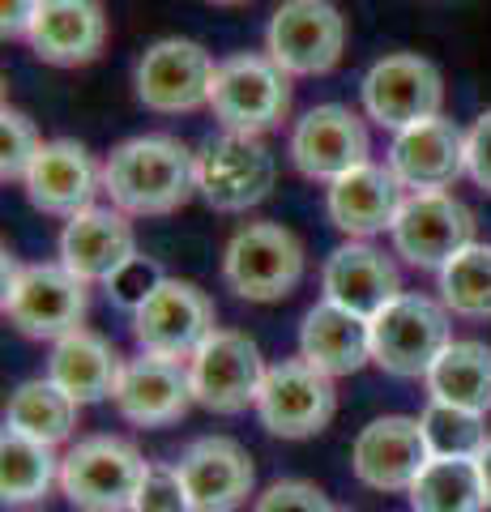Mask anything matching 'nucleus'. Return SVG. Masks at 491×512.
<instances>
[{
    "mask_svg": "<svg viewBox=\"0 0 491 512\" xmlns=\"http://www.w3.org/2000/svg\"><path fill=\"white\" fill-rule=\"evenodd\" d=\"M287 154L295 171L316 184H334L346 171L372 163L368 120L346 103H316L291 124Z\"/></svg>",
    "mask_w": 491,
    "mask_h": 512,
    "instance_id": "11",
    "label": "nucleus"
},
{
    "mask_svg": "<svg viewBox=\"0 0 491 512\" xmlns=\"http://www.w3.org/2000/svg\"><path fill=\"white\" fill-rule=\"evenodd\" d=\"M22 192L39 214L73 218V214L90 210L94 197L103 192V167H99V158L73 137L43 141L35 167H30L22 180Z\"/></svg>",
    "mask_w": 491,
    "mask_h": 512,
    "instance_id": "18",
    "label": "nucleus"
},
{
    "mask_svg": "<svg viewBox=\"0 0 491 512\" xmlns=\"http://www.w3.org/2000/svg\"><path fill=\"white\" fill-rule=\"evenodd\" d=\"M77 410L82 406H77L60 384H52L47 376H35V380H22L18 389L9 393L5 427L56 448L77 431Z\"/></svg>",
    "mask_w": 491,
    "mask_h": 512,
    "instance_id": "29",
    "label": "nucleus"
},
{
    "mask_svg": "<svg viewBox=\"0 0 491 512\" xmlns=\"http://www.w3.org/2000/svg\"><path fill=\"white\" fill-rule=\"evenodd\" d=\"M299 355L325 376H355L363 363H372V320L342 303H312L299 325Z\"/></svg>",
    "mask_w": 491,
    "mask_h": 512,
    "instance_id": "25",
    "label": "nucleus"
},
{
    "mask_svg": "<svg viewBox=\"0 0 491 512\" xmlns=\"http://www.w3.org/2000/svg\"><path fill=\"white\" fill-rule=\"evenodd\" d=\"M167 274H163V269H158L154 261H150V256H133V261L129 265H124V269H116V274H112V282H107V295H112V303H116V308H124V312H137L141 308V303H146L150 295H154V286L158 282H163Z\"/></svg>",
    "mask_w": 491,
    "mask_h": 512,
    "instance_id": "35",
    "label": "nucleus"
},
{
    "mask_svg": "<svg viewBox=\"0 0 491 512\" xmlns=\"http://www.w3.org/2000/svg\"><path fill=\"white\" fill-rule=\"evenodd\" d=\"M210 5H248V0H210Z\"/></svg>",
    "mask_w": 491,
    "mask_h": 512,
    "instance_id": "40",
    "label": "nucleus"
},
{
    "mask_svg": "<svg viewBox=\"0 0 491 512\" xmlns=\"http://www.w3.org/2000/svg\"><path fill=\"white\" fill-rule=\"evenodd\" d=\"M427 440L419 419L410 414H380L368 427H359L351 444V470L368 491H410V483L427 466Z\"/></svg>",
    "mask_w": 491,
    "mask_h": 512,
    "instance_id": "17",
    "label": "nucleus"
},
{
    "mask_svg": "<svg viewBox=\"0 0 491 512\" xmlns=\"http://www.w3.org/2000/svg\"><path fill=\"white\" fill-rule=\"evenodd\" d=\"M402 201L406 184L389 171V163H363L325 188V214L346 239H372L393 231Z\"/></svg>",
    "mask_w": 491,
    "mask_h": 512,
    "instance_id": "24",
    "label": "nucleus"
},
{
    "mask_svg": "<svg viewBox=\"0 0 491 512\" xmlns=\"http://www.w3.org/2000/svg\"><path fill=\"white\" fill-rule=\"evenodd\" d=\"M346 18L329 0H282L265 26V56L291 77H325L342 64Z\"/></svg>",
    "mask_w": 491,
    "mask_h": 512,
    "instance_id": "9",
    "label": "nucleus"
},
{
    "mask_svg": "<svg viewBox=\"0 0 491 512\" xmlns=\"http://www.w3.org/2000/svg\"><path fill=\"white\" fill-rule=\"evenodd\" d=\"M137 256V231L116 205H90V210L65 218L60 231V265L73 269L82 282L107 286L116 269Z\"/></svg>",
    "mask_w": 491,
    "mask_h": 512,
    "instance_id": "22",
    "label": "nucleus"
},
{
    "mask_svg": "<svg viewBox=\"0 0 491 512\" xmlns=\"http://www.w3.org/2000/svg\"><path fill=\"white\" fill-rule=\"evenodd\" d=\"M90 282H82L60 261L18 265L5 252V316L9 325L35 342H60L65 333L86 329Z\"/></svg>",
    "mask_w": 491,
    "mask_h": 512,
    "instance_id": "2",
    "label": "nucleus"
},
{
    "mask_svg": "<svg viewBox=\"0 0 491 512\" xmlns=\"http://www.w3.org/2000/svg\"><path fill=\"white\" fill-rule=\"evenodd\" d=\"M257 419L269 436L278 440H312L334 423L338 414V389L334 376L312 367L304 355L282 359L265 372L257 393Z\"/></svg>",
    "mask_w": 491,
    "mask_h": 512,
    "instance_id": "8",
    "label": "nucleus"
},
{
    "mask_svg": "<svg viewBox=\"0 0 491 512\" xmlns=\"http://www.w3.org/2000/svg\"><path fill=\"white\" fill-rule=\"evenodd\" d=\"M321 295L329 303H342L359 316L385 312L402 295V269L389 252H380L372 239H346L321 265Z\"/></svg>",
    "mask_w": 491,
    "mask_h": 512,
    "instance_id": "21",
    "label": "nucleus"
},
{
    "mask_svg": "<svg viewBox=\"0 0 491 512\" xmlns=\"http://www.w3.org/2000/svg\"><path fill=\"white\" fill-rule=\"evenodd\" d=\"M52 487H60L56 448L5 427V436H0V500H5V508H39L52 495Z\"/></svg>",
    "mask_w": 491,
    "mask_h": 512,
    "instance_id": "28",
    "label": "nucleus"
},
{
    "mask_svg": "<svg viewBox=\"0 0 491 512\" xmlns=\"http://www.w3.org/2000/svg\"><path fill=\"white\" fill-rule=\"evenodd\" d=\"M423 440L432 457H470L479 461V453L487 448V414H474L462 406H445V402H427V410L419 414Z\"/></svg>",
    "mask_w": 491,
    "mask_h": 512,
    "instance_id": "32",
    "label": "nucleus"
},
{
    "mask_svg": "<svg viewBox=\"0 0 491 512\" xmlns=\"http://www.w3.org/2000/svg\"><path fill=\"white\" fill-rule=\"evenodd\" d=\"M466 180L491 197V107L466 128Z\"/></svg>",
    "mask_w": 491,
    "mask_h": 512,
    "instance_id": "37",
    "label": "nucleus"
},
{
    "mask_svg": "<svg viewBox=\"0 0 491 512\" xmlns=\"http://www.w3.org/2000/svg\"><path fill=\"white\" fill-rule=\"evenodd\" d=\"M440 303L462 320H487L491 316V244H466L453 261L436 274Z\"/></svg>",
    "mask_w": 491,
    "mask_h": 512,
    "instance_id": "31",
    "label": "nucleus"
},
{
    "mask_svg": "<svg viewBox=\"0 0 491 512\" xmlns=\"http://www.w3.org/2000/svg\"><path fill=\"white\" fill-rule=\"evenodd\" d=\"M265 372L269 367L261 359V346L240 329H214L188 359L193 397L210 414H244L248 406H257Z\"/></svg>",
    "mask_w": 491,
    "mask_h": 512,
    "instance_id": "14",
    "label": "nucleus"
},
{
    "mask_svg": "<svg viewBox=\"0 0 491 512\" xmlns=\"http://www.w3.org/2000/svg\"><path fill=\"white\" fill-rule=\"evenodd\" d=\"M427 402L462 406L474 414H491V346L474 338H453L427 367Z\"/></svg>",
    "mask_w": 491,
    "mask_h": 512,
    "instance_id": "27",
    "label": "nucleus"
},
{
    "mask_svg": "<svg viewBox=\"0 0 491 512\" xmlns=\"http://www.w3.org/2000/svg\"><path fill=\"white\" fill-rule=\"evenodd\" d=\"M308 274V252L282 222H248L223 248V278L248 303H282Z\"/></svg>",
    "mask_w": 491,
    "mask_h": 512,
    "instance_id": "5",
    "label": "nucleus"
},
{
    "mask_svg": "<svg viewBox=\"0 0 491 512\" xmlns=\"http://www.w3.org/2000/svg\"><path fill=\"white\" fill-rule=\"evenodd\" d=\"M334 512H359V508H334Z\"/></svg>",
    "mask_w": 491,
    "mask_h": 512,
    "instance_id": "41",
    "label": "nucleus"
},
{
    "mask_svg": "<svg viewBox=\"0 0 491 512\" xmlns=\"http://www.w3.org/2000/svg\"><path fill=\"white\" fill-rule=\"evenodd\" d=\"M120 372H124V355L94 329L65 333L60 342H52V355H47V380L60 384L77 406L112 402Z\"/></svg>",
    "mask_w": 491,
    "mask_h": 512,
    "instance_id": "26",
    "label": "nucleus"
},
{
    "mask_svg": "<svg viewBox=\"0 0 491 512\" xmlns=\"http://www.w3.org/2000/svg\"><path fill=\"white\" fill-rule=\"evenodd\" d=\"M479 474H483V491H487V508H491V440L479 453Z\"/></svg>",
    "mask_w": 491,
    "mask_h": 512,
    "instance_id": "39",
    "label": "nucleus"
},
{
    "mask_svg": "<svg viewBox=\"0 0 491 512\" xmlns=\"http://www.w3.org/2000/svg\"><path fill=\"white\" fill-rule=\"evenodd\" d=\"M150 461L124 436H82L60 457V495L77 512H133Z\"/></svg>",
    "mask_w": 491,
    "mask_h": 512,
    "instance_id": "3",
    "label": "nucleus"
},
{
    "mask_svg": "<svg viewBox=\"0 0 491 512\" xmlns=\"http://www.w3.org/2000/svg\"><path fill=\"white\" fill-rule=\"evenodd\" d=\"M210 111L223 133L265 137L287 124L291 116V73L278 69L265 52H240L218 60Z\"/></svg>",
    "mask_w": 491,
    "mask_h": 512,
    "instance_id": "4",
    "label": "nucleus"
},
{
    "mask_svg": "<svg viewBox=\"0 0 491 512\" xmlns=\"http://www.w3.org/2000/svg\"><path fill=\"white\" fill-rule=\"evenodd\" d=\"M278 180V158L265 137L218 133L197 154V197L214 214H248L261 205Z\"/></svg>",
    "mask_w": 491,
    "mask_h": 512,
    "instance_id": "7",
    "label": "nucleus"
},
{
    "mask_svg": "<svg viewBox=\"0 0 491 512\" xmlns=\"http://www.w3.org/2000/svg\"><path fill=\"white\" fill-rule=\"evenodd\" d=\"M359 99H363V116L372 124L402 133L410 124L440 116V107H445V77H440V69L427 56L393 52V56H380L363 73Z\"/></svg>",
    "mask_w": 491,
    "mask_h": 512,
    "instance_id": "10",
    "label": "nucleus"
},
{
    "mask_svg": "<svg viewBox=\"0 0 491 512\" xmlns=\"http://www.w3.org/2000/svg\"><path fill=\"white\" fill-rule=\"evenodd\" d=\"M406 495L410 512H487L479 461L470 457H427Z\"/></svg>",
    "mask_w": 491,
    "mask_h": 512,
    "instance_id": "30",
    "label": "nucleus"
},
{
    "mask_svg": "<svg viewBox=\"0 0 491 512\" xmlns=\"http://www.w3.org/2000/svg\"><path fill=\"white\" fill-rule=\"evenodd\" d=\"M385 163L410 192H449L466 175V128L445 116L410 124L393 133Z\"/></svg>",
    "mask_w": 491,
    "mask_h": 512,
    "instance_id": "20",
    "label": "nucleus"
},
{
    "mask_svg": "<svg viewBox=\"0 0 491 512\" xmlns=\"http://www.w3.org/2000/svg\"><path fill=\"white\" fill-rule=\"evenodd\" d=\"M133 512H193L180 470L176 466H150L146 478H141Z\"/></svg>",
    "mask_w": 491,
    "mask_h": 512,
    "instance_id": "36",
    "label": "nucleus"
},
{
    "mask_svg": "<svg viewBox=\"0 0 491 512\" xmlns=\"http://www.w3.org/2000/svg\"><path fill=\"white\" fill-rule=\"evenodd\" d=\"M218 64L193 39H158L141 52L133 69L137 103L158 116H188V111L210 107Z\"/></svg>",
    "mask_w": 491,
    "mask_h": 512,
    "instance_id": "13",
    "label": "nucleus"
},
{
    "mask_svg": "<svg viewBox=\"0 0 491 512\" xmlns=\"http://www.w3.org/2000/svg\"><path fill=\"white\" fill-rule=\"evenodd\" d=\"M103 192L129 218H163L197 197V154L171 133H141L107 154Z\"/></svg>",
    "mask_w": 491,
    "mask_h": 512,
    "instance_id": "1",
    "label": "nucleus"
},
{
    "mask_svg": "<svg viewBox=\"0 0 491 512\" xmlns=\"http://www.w3.org/2000/svg\"><path fill=\"white\" fill-rule=\"evenodd\" d=\"M116 410L124 423L133 427H171L180 423L188 410L197 406L193 397V380H188V363L184 359H163V355H146L124 359V372L116 384Z\"/></svg>",
    "mask_w": 491,
    "mask_h": 512,
    "instance_id": "19",
    "label": "nucleus"
},
{
    "mask_svg": "<svg viewBox=\"0 0 491 512\" xmlns=\"http://www.w3.org/2000/svg\"><path fill=\"white\" fill-rule=\"evenodd\" d=\"M176 470L193 512H240L248 500H257V466L248 448L231 436L193 440L180 453Z\"/></svg>",
    "mask_w": 491,
    "mask_h": 512,
    "instance_id": "16",
    "label": "nucleus"
},
{
    "mask_svg": "<svg viewBox=\"0 0 491 512\" xmlns=\"http://www.w3.org/2000/svg\"><path fill=\"white\" fill-rule=\"evenodd\" d=\"M449 308L432 295L402 291L385 312L372 316V363L398 380H419L453 342Z\"/></svg>",
    "mask_w": 491,
    "mask_h": 512,
    "instance_id": "6",
    "label": "nucleus"
},
{
    "mask_svg": "<svg viewBox=\"0 0 491 512\" xmlns=\"http://www.w3.org/2000/svg\"><path fill=\"white\" fill-rule=\"evenodd\" d=\"M26 43L43 64L82 69L107 47V9L103 0H39V13L26 30Z\"/></svg>",
    "mask_w": 491,
    "mask_h": 512,
    "instance_id": "23",
    "label": "nucleus"
},
{
    "mask_svg": "<svg viewBox=\"0 0 491 512\" xmlns=\"http://www.w3.org/2000/svg\"><path fill=\"white\" fill-rule=\"evenodd\" d=\"M338 504H329V495L308 483V478H274L265 491H257L252 512H334Z\"/></svg>",
    "mask_w": 491,
    "mask_h": 512,
    "instance_id": "34",
    "label": "nucleus"
},
{
    "mask_svg": "<svg viewBox=\"0 0 491 512\" xmlns=\"http://www.w3.org/2000/svg\"><path fill=\"white\" fill-rule=\"evenodd\" d=\"M393 256L410 269H445L466 244H474V214L453 192H406L393 218Z\"/></svg>",
    "mask_w": 491,
    "mask_h": 512,
    "instance_id": "15",
    "label": "nucleus"
},
{
    "mask_svg": "<svg viewBox=\"0 0 491 512\" xmlns=\"http://www.w3.org/2000/svg\"><path fill=\"white\" fill-rule=\"evenodd\" d=\"M133 342L146 355L163 359H193V350L218 329L214 299L188 278H163L154 295L129 316Z\"/></svg>",
    "mask_w": 491,
    "mask_h": 512,
    "instance_id": "12",
    "label": "nucleus"
},
{
    "mask_svg": "<svg viewBox=\"0 0 491 512\" xmlns=\"http://www.w3.org/2000/svg\"><path fill=\"white\" fill-rule=\"evenodd\" d=\"M35 13H39V0H0V35L5 39H26Z\"/></svg>",
    "mask_w": 491,
    "mask_h": 512,
    "instance_id": "38",
    "label": "nucleus"
},
{
    "mask_svg": "<svg viewBox=\"0 0 491 512\" xmlns=\"http://www.w3.org/2000/svg\"><path fill=\"white\" fill-rule=\"evenodd\" d=\"M43 150V137H39V124L26 116L18 107H5L0 111V180H26V171L35 167V158Z\"/></svg>",
    "mask_w": 491,
    "mask_h": 512,
    "instance_id": "33",
    "label": "nucleus"
}]
</instances>
